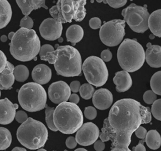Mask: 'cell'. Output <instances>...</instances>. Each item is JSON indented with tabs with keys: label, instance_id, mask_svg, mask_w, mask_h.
Here are the masks:
<instances>
[{
	"label": "cell",
	"instance_id": "cell-1",
	"mask_svg": "<svg viewBox=\"0 0 161 151\" xmlns=\"http://www.w3.org/2000/svg\"><path fill=\"white\" fill-rule=\"evenodd\" d=\"M151 120L149 108L133 99H121L111 106L108 117L104 120L99 137L103 142L111 140V148L128 147L133 133L142 124Z\"/></svg>",
	"mask_w": 161,
	"mask_h": 151
},
{
	"label": "cell",
	"instance_id": "cell-2",
	"mask_svg": "<svg viewBox=\"0 0 161 151\" xmlns=\"http://www.w3.org/2000/svg\"><path fill=\"white\" fill-rule=\"evenodd\" d=\"M41 60L53 64L57 74L64 77L78 76L82 72V59L79 52L70 45H62L49 52Z\"/></svg>",
	"mask_w": 161,
	"mask_h": 151
},
{
	"label": "cell",
	"instance_id": "cell-3",
	"mask_svg": "<svg viewBox=\"0 0 161 151\" xmlns=\"http://www.w3.org/2000/svg\"><path fill=\"white\" fill-rule=\"evenodd\" d=\"M39 37L33 29L20 28L9 43V51L16 60L26 62L33 60L40 52Z\"/></svg>",
	"mask_w": 161,
	"mask_h": 151
},
{
	"label": "cell",
	"instance_id": "cell-4",
	"mask_svg": "<svg viewBox=\"0 0 161 151\" xmlns=\"http://www.w3.org/2000/svg\"><path fill=\"white\" fill-rule=\"evenodd\" d=\"M84 117L80 108L70 102L62 103L55 108L53 122L57 130L64 134H72L83 125Z\"/></svg>",
	"mask_w": 161,
	"mask_h": 151
},
{
	"label": "cell",
	"instance_id": "cell-5",
	"mask_svg": "<svg viewBox=\"0 0 161 151\" xmlns=\"http://www.w3.org/2000/svg\"><path fill=\"white\" fill-rule=\"evenodd\" d=\"M48 133L43 123L28 118L21 124L16 131L19 143L30 150H36L44 146L48 140Z\"/></svg>",
	"mask_w": 161,
	"mask_h": 151
},
{
	"label": "cell",
	"instance_id": "cell-6",
	"mask_svg": "<svg viewBox=\"0 0 161 151\" xmlns=\"http://www.w3.org/2000/svg\"><path fill=\"white\" fill-rule=\"evenodd\" d=\"M117 59L120 67L128 72L139 70L145 60V52L136 40L126 38L119 46Z\"/></svg>",
	"mask_w": 161,
	"mask_h": 151
},
{
	"label": "cell",
	"instance_id": "cell-7",
	"mask_svg": "<svg viewBox=\"0 0 161 151\" xmlns=\"http://www.w3.org/2000/svg\"><path fill=\"white\" fill-rule=\"evenodd\" d=\"M18 101L21 108L29 112H36L46 107L47 92L43 86L36 82H28L18 91Z\"/></svg>",
	"mask_w": 161,
	"mask_h": 151
},
{
	"label": "cell",
	"instance_id": "cell-8",
	"mask_svg": "<svg viewBox=\"0 0 161 151\" xmlns=\"http://www.w3.org/2000/svg\"><path fill=\"white\" fill-rule=\"evenodd\" d=\"M86 1L58 0L56 5L49 9V13L53 19L60 23L82 21L86 15L85 5Z\"/></svg>",
	"mask_w": 161,
	"mask_h": 151
},
{
	"label": "cell",
	"instance_id": "cell-9",
	"mask_svg": "<svg viewBox=\"0 0 161 151\" xmlns=\"http://www.w3.org/2000/svg\"><path fill=\"white\" fill-rule=\"evenodd\" d=\"M82 70L89 84L100 87L108 79V70L104 62L96 56L87 57L82 65Z\"/></svg>",
	"mask_w": 161,
	"mask_h": 151
},
{
	"label": "cell",
	"instance_id": "cell-10",
	"mask_svg": "<svg viewBox=\"0 0 161 151\" xmlns=\"http://www.w3.org/2000/svg\"><path fill=\"white\" fill-rule=\"evenodd\" d=\"M121 15L124 21L133 31L143 33L148 29L150 13L145 6L131 3L122 10Z\"/></svg>",
	"mask_w": 161,
	"mask_h": 151
},
{
	"label": "cell",
	"instance_id": "cell-11",
	"mask_svg": "<svg viewBox=\"0 0 161 151\" xmlns=\"http://www.w3.org/2000/svg\"><path fill=\"white\" fill-rule=\"evenodd\" d=\"M125 27L124 20H113L104 23L99 30V38L101 42L109 47L119 45L125 34Z\"/></svg>",
	"mask_w": 161,
	"mask_h": 151
},
{
	"label": "cell",
	"instance_id": "cell-12",
	"mask_svg": "<svg viewBox=\"0 0 161 151\" xmlns=\"http://www.w3.org/2000/svg\"><path fill=\"white\" fill-rule=\"evenodd\" d=\"M99 137L98 127L92 122L83 124L75 135L77 142L82 146H89L95 143Z\"/></svg>",
	"mask_w": 161,
	"mask_h": 151
},
{
	"label": "cell",
	"instance_id": "cell-13",
	"mask_svg": "<svg viewBox=\"0 0 161 151\" xmlns=\"http://www.w3.org/2000/svg\"><path fill=\"white\" fill-rule=\"evenodd\" d=\"M62 28V23L53 18H48L42 22L39 27V31L41 36L44 39L54 41L61 36Z\"/></svg>",
	"mask_w": 161,
	"mask_h": 151
},
{
	"label": "cell",
	"instance_id": "cell-14",
	"mask_svg": "<svg viewBox=\"0 0 161 151\" xmlns=\"http://www.w3.org/2000/svg\"><path fill=\"white\" fill-rule=\"evenodd\" d=\"M69 86L64 81H59L52 83L48 89V95L50 100L55 104H60L66 102L70 96Z\"/></svg>",
	"mask_w": 161,
	"mask_h": 151
},
{
	"label": "cell",
	"instance_id": "cell-15",
	"mask_svg": "<svg viewBox=\"0 0 161 151\" xmlns=\"http://www.w3.org/2000/svg\"><path fill=\"white\" fill-rule=\"evenodd\" d=\"M113 101L112 93L107 89L101 88L96 90L92 96L94 106L100 110H105L109 108Z\"/></svg>",
	"mask_w": 161,
	"mask_h": 151
},
{
	"label": "cell",
	"instance_id": "cell-16",
	"mask_svg": "<svg viewBox=\"0 0 161 151\" xmlns=\"http://www.w3.org/2000/svg\"><path fill=\"white\" fill-rule=\"evenodd\" d=\"M16 109L8 98L0 99V124L8 125L15 118Z\"/></svg>",
	"mask_w": 161,
	"mask_h": 151
},
{
	"label": "cell",
	"instance_id": "cell-17",
	"mask_svg": "<svg viewBox=\"0 0 161 151\" xmlns=\"http://www.w3.org/2000/svg\"><path fill=\"white\" fill-rule=\"evenodd\" d=\"M31 76L34 82L40 85L45 84L51 79L52 70L50 68L45 64H38L33 68Z\"/></svg>",
	"mask_w": 161,
	"mask_h": 151
},
{
	"label": "cell",
	"instance_id": "cell-18",
	"mask_svg": "<svg viewBox=\"0 0 161 151\" xmlns=\"http://www.w3.org/2000/svg\"><path fill=\"white\" fill-rule=\"evenodd\" d=\"M113 81L116 86V90L118 92H125L132 86V79L129 72L125 70L116 72Z\"/></svg>",
	"mask_w": 161,
	"mask_h": 151
},
{
	"label": "cell",
	"instance_id": "cell-19",
	"mask_svg": "<svg viewBox=\"0 0 161 151\" xmlns=\"http://www.w3.org/2000/svg\"><path fill=\"white\" fill-rule=\"evenodd\" d=\"M14 65L8 61L5 69L0 74V89L8 90L11 88L15 79L14 76Z\"/></svg>",
	"mask_w": 161,
	"mask_h": 151
},
{
	"label": "cell",
	"instance_id": "cell-20",
	"mask_svg": "<svg viewBox=\"0 0 161 151\" xmlns=\"http://www.w3.org/2000/svg\"><path fill=\"white\" fill-rule=\"evenodd\" d=\"M145 60L151 67H161V47L152 45L148 48L145 52Z\"/></svg>",
	"mask_w": 161,
	"mask_h": 151
},
{
	"label": "cell",
	"instance_id": "cell-21",
	"mask_svg": "<svg viewBox=\"0 0 161 151\" xmlns=\"http://www.w3.org/2000/svg\"><path fill=\"white\" fill-rule=\"evenodd\" d=\"M16 3L21 9L25 16H28L33 10L40 8H43L46 9H48V7L45 5V0H16Z\"/></svg>",
	"mask_w": 161,
	"mask_h": 151
},
{
	"label": "cell",
	"instance_id": "cell-22",
	"mask_svg": "<svg viewBox=\"0 0 161 151\" xmlns=\"http://www.w3.org/2000/svg\"><path fill=\"white\" fill-rule=\"evenodd\" d=\"M148 24L152 34L161 37V9H157L150 14Z\"/></svg>",
	"mask_w": 161,
	"mask_h": 151
},
{
	"label": "cell",
	"instance_id": "cell-23",
	"mask_svg": "<svg viewBox=\"0 0 161 151\" xmlns=\"http://www.w3.org/2000/svg\"><path fill=\"white\" fill-rule=\"evenodd\" d=\"M12 17V9L6 0H0V29L6 27Z\"/></svg>",
	"mask_w": 161,
	"mask_h": 151
},
{
	"label": "cell",
	"instance_id": "cell-24",
	"mask_svg": "<svg viewBox=\"0 0 161 151\" xmlns=\"http://www.w3.org/2000/svg\"><path fill=\"white\" fill-rule=\"evenodd\" d=\"M65 35L67 41L71 42L72 45H75L82 39L84 36V30L80 26L72 25L67 28Z\"/></svg>",
	"mask_w": 161,
	"mask_h": 151
},
{
	"label": "cell",
	"instance_id": "cell-25",
	"mask_svg": "<svg viewBox=\"0 0 161 151\" xmlns=\"http://www.w3.org/2000/svg\"><path fill=\"white\" fill-rule=\"evenodd\" d=\"M145 142L150 148L157 150L161 146V136L157 130H150L147 133Z\"/></svg>",
	"mask_w": 161,
	"mask_h": 151
},
{
	"label": "cell",
	"instance_id": "cell-26",
	"mask_svg": "<svg viewBox=\"0 0 161 151\" xmlns=\"http://www.w3.org/2000/svg\"><path fill=\"white\" fill-rule=\"evenodd\" d=\"M12 137L9 130L0 127V150L7 149L11 145Z\"/></svg>",
	"mask_w": 161,
	"mask_h": 151
},
{
	"label": "cell",
	"instance_id": "cell-27",
	"mask_svg": "<svg viewBox=\"0 0 161 151\" xmlns=\"http://www.w3.org/2000/svg\"><path fill=\"white\" fill-rule=\"evenodd\" d=\"M13 74L16 81L24 82L29 77V70L24 65H18L14 67Z\"/></svg>",
	"mask_w": 161,
	"mask_h": 151
},
{
	"label": "cell",
	"instance_id": "cell-28",
	"mask_svg": "<svg viewBox=\"0 0 161 151\" xmlns=\"http://www.w3.org/2000/svg\"><path fill=\"white\" fill-rule=\"evenodd\" d=\"M152 90L157 95H161V70L153 74L150 79Z\"/></svg>",
	"mask_w": 161,
	"mask_h": 151
},
{
	"label": "cell",
	"instance_id": "cell-29",
	"mask_svg": "<svg viewBox=\"0 0 161 151\" xmlns=\"http://www.w3.org/2000/svg\"><path fill=\"white\" fill-rule=\"evenodd\" d=\"M55 109L52 107L48 106L47 105L45 107V121L50 130L53 131H58L55 127L53 122V113Z\"/></svg>",
	"mask_w": 161,
	"mask_h": 151
},
{
	"label": "cell",
	"instance_id": "cell-30",
	"mask_svg": "<svg viewBox=\"0 0 161 151\" xmlns=\"http://www.w3.org/2000/svg\"><path fill=\"white\" fill-rule=\"evenodd\" d=\"M94 92V87L89 83H84L81 85L79 90L80 96L84 99H89L92 98Z\"/></svg>",
	"mask_w": 161,
	"mask_h": 151
},
{
	"label": "cell",
	"instance_id": "cell-31",
	"mask_svg": "<svg viewBox=\"0 0 161 151\" xmlns=\"http://www.w3.org/2000/svg\"><path fill=\"white\" fill-rule=\"evenodd\" d=\"M151 113L155 119L161 121V99H156L152 104Z\"/></svg>",
	"mask_w": 161,
	"mask_h": 151
},
{
	"label": "cell",
	"instance_id": "cell-32",
	"mask_svg": "<svg viewBox=\"0 0 161 151\" xmlns=\"http://www.w3.org/2000/svg\"><path fill=\"white\" fill-rule=\"evenodd\" d=\"M143 99L145 103L148 104H151L156 101L157 94L152 90H148L144 92Z\"/></svg>",
	"mask_w": 161,
	"mask_h": 151
},
{
	"label": "cell",
	"instance_id": "cell-33",
	"mask_svg": "<svg viewBox=\"0 0 161 151\" xmlns=\"http://www.w3.org/2000/svg\"><path fill=\"white\" fill-rule=\"evenodd\" d=\"M33 20L31 17L28 16H24L20 21L19 26L21 28H26L28 30H31L33 26Z\"/></svg>",
	"mask_w": 161,
	"mask_h": 151
},
{
	"label": "cell",
	"instance_id": "cell-34",
	"mask_svg": "<svg viewBox=\"0 0 161 151\" xmlns=\"http://www.w3.org/2000/svg\"><path fill=\"white\" fill-rule=\"evenodd\" d=\"M84 114L87 119L92 120L96 118L97 116V111L93 106H87L85 108Z\"/></svg>",
	"mask_w": 161,
	"mask_h": 151
},
{
	"label": "cell",
	"instance_id": "cell-35",
	"mask_svg": "<svg viewBox=\"0 0 161 151\" xmlns=\"http://www.w3.org/2000/svg\"><path fill=\"white\" fill-rule=\"evenodd\" d=\"M54 48L53 47V46H52L50 44H45L43 45H42L40 48V52H39V55L40 57V59L44 57L45 56H46L47 53L49 52H53L54 51Z\"/></svg>",
	"mask_w": 161,
	"mask_h": 151
},
{
	"label": "cell",
	"instance_id": "cell-36",
	"mask_svg": "<svg viewBox=\"0 0 161 151\" xmlns=\"http://www.w3.org/2000/svg\"><path fill=\"white\" fill-rule=\"evenodd\" d=\"M89 26L94 30H97L101 28V21L97 17H93L90 19L89 21Z\"/></svg>",
	"mask_w": 161,
	"mask_h": 151
},
{
	"label": "cell",
	"instance_id": "cell-37",
	"mask_svg": "<svg viewBox=\"0 0 161 151\" xmlns=\"http://www.w3.org/2000/svg\"><path fill=\"white\" fill-rule=\"evenodd\" d=\"M28 116L27 114L22 110H19L16 113V115H15V120L19 123H23L25 121H26L28 119Z\"/></svg>",
	"mask_w": 161,
	"mask_h": 151
},
{
	"label": "cell",
	"instance_id": "cell-38",
	"mask_svg": "<svg viewBox=\"0 0 161 151\" xmlns=\"http://www.w3.org/2000/svg\"><path fill=\"white\" fill-rule=\"evenodd\" d=\"M107 4L113 8H119L125 6L127 1L126 0H121V1H106Z\"/></svg>",
	"mask_w": 161,
	"mask_h": 151
},
{
	"label": "cell",
	"instance_id": "cell-39",
	"mask_svg": "<svg viewBox=\"0 0 161 151\" xmlns=\"http://www.w3.org/2000/svg\"><path fill=\"white\" fill-rule=\"evenodd\" d=\"M7 63L6 56L1 50H0V74L5 69Z\"/></svg>",
	"mask_w": 161,
	"mask_h": 151
},
{
	"label": "cell",
	"instance_id": "cell-40",
	"mask_svg": "<svg viewBox=\"0 0 161 151\" xmlns=\"http://www.w3.org/2000/svg\"><path fill=\"white\" fill-rule=\"evenodd\" d=\"M101 59L104 62H109L112 59V53L109 49H105L101 53Z\"/></svg>",
	"mask_w": 161,
	"mask_h": 151
},
{
	"label": "cell",
	"instance_id": "cell-41",
	"mask_svg": "<svg viewBox=\"0 0 161 151\" xmlns=\"http://www.w3.org/2000/svg\"><path fill=\"white\" fill-rule=\"evenodd\" d=\"M135 135L136 136L140 138V139H143V138H145V137L147 135V130L142 126H140L136 130V131H135Z\"/></svg>",
	"mask_w": 161,
	"mask_h": 151
},
{
	"label": "cell",
	"instance_id": "cell-42",
	"mask_svg": "<svg viewBox=\"0 0 161 151\" xmlns=\"http://www.w3.org/2000/svg\"><path fill=\"white\" fill-rule=\"evenodd\" d=\"M77 142L75 140V138L74 137H69L66 139L65 145L69 148H74L77 146Z\"/></svg>",
	"mask_w": 161,
	"mask_h": 151
},
{
	"label": "cell",
	"instance_id": "cell-43",
	"mask_svg": "<svg viewBox=\"0 0 161 151\" xmlns=\"http://www.w3.org/2000/svg\"><path fill=\"white\" fill-rule=\"evenodd\" d=\"M80 86H81L80 83L78 81H74L71 82V83L69 85L70 91L74 92H77L79 91Z\"/></svg>",
	"mask_w": 161,
	"mask_h": 151
},
{
	"label": "cell",
	"instance_id": "cell-44",
	"mask_svg": "<svg viewBox=\"0 0 161 151\" xmlns=\"http://www.w3.org/2000/svg\"><path fill=\"white\" fill-rule=\"evenodd\" d=\"M94 148L96 151H103L105 148V143L101 140H98L94 143Z\"/></svg>",
	"mask_w": 161,
	"mask_h": 151
},
{
	"label": "cell",
	"instance_id": "cell-45",
	"mask_svg": "<svg viewBox=\"0 0 161 151\" xmlns=\"http://www.w3.org/2000/svg\"><path fill=\"white\" fill-rule=\"evenodd\" d=\"M69 102L77 104L79 102V97L76 94H72L69 97Z\"/></svg>",
	"mask_w": 161,
	"mask_h": 151
},
{
	"label": "cell",
	"instance_id": "cell-46",
	"mask_svg": "<svg viewBox=\"0 0 161 151\" xmlns=\"http://www.w3.org/2000/svg\"><path fill=\"white\" fill-rule=\"evenodd\" d=\"M133 149L134 151H146V148L143 145L142 142H140V143L135 147H134Z\"/></svg>",
	"mask_w": 161,
	"mask_h": 151
},
{
	"label": "cell",
	"instance_id": "cell-47",
	"mask_svg": "<svg viewBox=\"0 0 161 151\" xmlns=\"http://www.w3.org/2000/svg\"><path fill=\"white\" fill-rule=\"evenodd\" d=\"M110 151H131L128 147H116L111 149Z\"/></svg>",
	"mask_w": 161,
	"mask_h": 151
},
{
	"label": "cell",
	"instance_id": "cell-48",
	"mask_svg": "<svg viewBox=\"0 0 161 151\" xmlns=\"http://www.w3.org/2000/svg\"><path fill=\"white\" fill-rule=\"evenodd\" d=\"M11 151H26V150L23 147H16Z\"/></svg>",
	"mask_w": 161,
	"mask_h": 151
},
{
	"label": "cell",
	"instance_id": "cell-49",
	"mask_svg": "<svg viewBox=\"0 0 161 151\" xmlns=\"http://www.w3.org/2000/svg\"><path fill=\"white\" fill-rule=\"evenodd\" d=\"M0 39H1V41L2 42H6V41H7V40H8V37H7V36H6V35H1V36Z\"/></svg>",
	"mask_w": 161,
	"mask_h": 151
},
{
	"label": "cell",
	"instance_id": "cell-50",
	"mask_svg": "<svg viewBox=\"0 0 161 151\" xmlns=\"http://www.w3.org/2000/svg\"><path fill=\"white\" fill-rule=\"evenodd\" d=\"M14 34H15V32H13V31H11V32H9V34H8V38L9 39V40H12V38H13V36H14Z\"/></svg>",
	"mask_w": 161,
	"mask_h": 151
},
{
	"label": "cell",
	"instance_id": "cell-51",
	"mask_svg": "<svg viewBox=\"0 0 161 151\" xmlns=\"http://www.w3.org/2000/svg\"><path fill=\"white\" fill-rule=\"evenodd\" d=\"M74 151H87V150L85 148H78L76 150H75Z\"/></svg>",
	"mask_w": 161,
	"mask_h": 151
},
{
	"label": "cell",
	"instance_id": "cell-52",
	"mask_svg": "<svg viewBox=\"0 0 161 151\" xmlns=\"http://www.w3.org/2000/svg\"><path fill=\"white\" fill-rule=\"evenodd\" d=\"M155 36L153 35V34H150V35H149V38L150 39H151V40H153V39H154L155 38Z\"/></svg>",
	"mask_w": 161,
	"mask_h": 151
},
{
	"label": "cell",
	"instance_id": "cell-53",
	"mask_svg": "<svg viewBox=\"0 0 161 151\" xmlns=\"http://www.w3.org/2000/svg\"><path fill=\"white\" fill-rule=\"evenodd\" d=\"M63 41H64V39H63V38H62V36H60V37L58 39V42H60V43H62Z\"/></svg>",
	"mask_w": 161,
	"mask_h": 151
},
{
	"label": "cell",
	"instance_id": "cell-54",
	"mask_svg": "<svg viewBox=\"0 0 161 151\" xmlns=\"http://www.w3.org/2000/svg\"><path fill=\"white\" fill-rule=\"evenodd\" d=\"M152 43H150V42H148V43H147V48H150L151 46H152Z\"/></svg>",
	"mask_w": 161,
	"mask_h": 151
},
{
	"label": "cell",
	"instance_id": "cell-55",
	"mask_svg": "<svg viewBox=\"0 0 161 151\" xmlns=\"http://www.w3.org/2000/svg\"><path fill=\"white\" fill-rule=\"evenodd\" d=\"M14 108H15V109H16L18 108V104L14 103Z\"/></svg>",
	"mask_w": 161,
	"mask_h": 151
},
{
	"label": "cell",
	"instance_id": "cell-56",
	"mask_svg": "<svg viewBox=\"0 0 161 151\" xmlns=\"http://www.w3.org/2000/svg\"><path fill=\"white\" fill-rule=\"evenodd\" d=\"M37 151H47V150L44 148H39V149H38Z\"/></svg>",
	"mask_w": 161,
	"mask_h": 151
},
{
	"label": "cell",
	"instance_id": "cell-57",
	"mask_svg": "<svg viewBox=\"0 0 161 151\" xmlns=\"http://www.w3.org/2000/svg\"><path fill=\"white\" fill-rule=\"evenodd\" d=\"M55 48H56V49H57V48H58L59 47V45H58V44H57H57H55Z\"/></svg>",
	"mask_w": 161,
	"mask_h": 151
},
{
	"label": "cell",
	"instance_id": "cell-58",
	"mask_svg": "<svg viewBox=\"0 0 161 151\" xmlns=\"http://www.w3.org/2000/svg\"><path fill=\"white\" fill-rule=\"evenodd\" d=\"M97 3H101V2H103V1H97Z\"/></svg>",
	"mask_w": 161,
	"mask_h": 151
},
{
	"label": "cell",
	"instance_id": "cell-59",
	"mask_svg": "<svg viewBox=\"0 0 161 151\" xmlns=\"http://www.w3.org/2000/svg\"><path fill=\"white\" fill-rule=\"evenodd\" d=\"M0 97H1V89H0Z\"/></svg>",
	"mask_w": 161,
	"mask_h": 151
},
{
	"label": "cell",
	"instance_id": "cell-60",
	"mask_svg": "<svg viewBox=\"0 0 161 151\" xmlns=\"http://www.w3.org/2000/svg\"><path fill=\"white\" fill-rule=\"evenodd\" d=\"M64 151H68L67 150H64Z\"/></svg>",
	"mask_w": 161,
	"mask_h": 151
}]
</instances>
